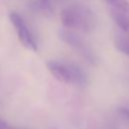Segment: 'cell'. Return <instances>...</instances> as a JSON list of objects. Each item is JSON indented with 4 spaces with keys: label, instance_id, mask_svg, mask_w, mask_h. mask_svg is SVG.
Returning a JSON list of instances; mask_svg holds the SVG:
<instances>
[{
    "label": "cell",
    "instance_id": "cell-1",
    "mask_svg": "<svg viewBox=\"0 0 129 129\" xmlns=\"http://www.w3.org/2000/svg\"><path fill=\"white\" fill-rule=\"evenodd\" d=\"M73 14L74 28L84 32H91L97 25V18L94 12L86 5L75 3L70 6Z\"/></svg>",
    "mask_w": 129,
    "mask_h": 129
},
{
    "label": "cell",
    "instance_id": "cell-8",
    "mask_svg": "<svg viewBox=\"0 0 129 129\" xmlns=\"http://www.w3.org/2000/svg\"><path fill=\"white\" fill-rule=\"evenodd\" d=\"M115 46L121 52L129 55V37L118 35L115 38Z\"/></svg>",
    "mask_w": 129,
    "mask_h": 129
},
{
    "label": "cell",
    "instance_id": "cell-7",
    "mask_svg": "<svg viewBox=\"0 0 129 129\" xmlns=\"http://www.w3.org/2000/svg\"><path fill=\"white\" fill-rule=\"evenodd\" d=\"M111 15L115 23L124 31H129V13L113 9L111 11Z\"/></svg>",
    "mask_w": 129,
    "mask_h": 129
},
{
    "label": "cell",
    "instance_id": "cell-4",
    "mask_svg": "<svg viewBox=\"0 0 129 129\" xmlns=\"http://www.w3.org/2000/svg\"><path fill=\"white\" fill-rule=\"evenodd\" d=\"M46 68L51 73V75L59 82L72 84L70 63L62 62L55 59H50L46 62Z\"/></svg>",
    "mask_w": 129,
    "mask_h": 129
},
{
    "label": "cell",
    "instance_id": "cell-5",
    "mask_svg": "<svg viewBox=\"0 0 129 129\" xmlns=\"http://www.w3.org/2000/svg\"><path fill=\"white\" fill-rule=\"evenodd\" d=\"M70 71H71V77H72V84L85 87L88 84V77L87 74L84 72V70L75 63H70Z\"/></svg>",
    "mask_w": 129,
    "mask_h": 129
},
{
    "label": "cell",
    "instance_id": "cell-9",
    "mask_svg": "<svg viewBox=\"0 0 129 129\" xmlns=\"http://www.w3.org/2000/svg\"><path fill=\"white\" fill-rule=\"evenodd\" d=\"M108 4L112 6L113 9L121 10L129 13V1L128 0H106Z\"/></svg>",
    "mask_w": 129,
    "mask_h": 129
},
{
    "label": "cell",
    "instance_id": "cell-3",
    "mask_svg": "<svg viewBox=\"0 0 129 129\" xmlns=\"http://www.w3.org/2000/svg\"><path fill=\"white\" fill-rule=\"evenodd\" d=\"M9 19H10L11 23L13 24L14 28L17 30L18 38H19L20 42L26 48L35 51L37 49V43H36V41H35L32 33L30 32L27 24L23 20V18L18 13L11 12L9 14Z\"/></svg>",
    "mask_w": 129,
    "mask_h": 129
},
{
    "label": "cell",
    "instance_id": "cell-6",
    "mask_svg": "<svg viewBox=\"0 0 129 129\" xmlns=\"http://www.w3.org/2000/svg\"><path fill=\"white\" fill-rule=\"evenodd\" d=\"M31 5L34 10L46 17H51L53 15L54 9L50 0H32Z\"/></svg>",
    "mask_w": 129,
    "mask_h": 129
},
{
    "label": "cell",
    "instance_id": "cell-2",
    "mask_svg": "<svg viewBox=\"0 0 129 129\" xmlns=\"http://www.w3.org/2000/svg\"><path fill=\"white\" fill-rule=\"evenodd\" d=\"M58 37L60 40L66 42L68 45H70L71 47L78 50L79 53H81L88 61H90V62L95 61L94 53L90 50V48L86 45L84 40L77 33H75L74 31H72L68 28H62V29L58 30Z\"/></svg>",
    "mask_w": 129,
    "mask_h": 129
},
{
    "label": "cell",
    "instance_id": "cell-10",
    "mask_svg": "<svg viewBox=\"0 0 129 129\" xmlns=\"http://www.w3.org/2000/svg\"><path fill=\"white\" fill-rule=\"evenodd\" d=\"M0 129H13V128L10 127V125L6 121H4L3 119L0 118Z\"/></svg>",
    "mask_w": 129,
    "mask_h": 129
},
{
    "label": "cell",
    "instance_id": "cell-11",
    "mask_svg": "<svg viewBox=\"0 0 129 129\" xmlns=\"http://www.w3.org/2000/svg\"><path fill=\"white\" fill-rule=\"evenodd\" d=\"M120 113H122V115L129 120V110L128 109H120Z\"/></svg>",
    "mask_w": 129,
    "mask_h": 129
}]
</instances>
